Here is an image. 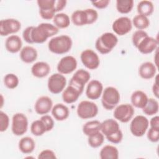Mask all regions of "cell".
I'll use <instances>...</instances> for the list:
<instances>
[{
    "label": "cell",
    "instance_id": "cell-1",
    "mask_svg": "<svg viewBox=\"0 0 159 159\" xmlns=\"http://www.w3.org/2000/svg\"><path fill=\"white\" fill-rule=\"evenodd\" d=\"M58 32V29L50 23H41L33 27L31 32V38L33 43H42L49 37H51Z\"/></svg>",
    "mask_w": 159,
    "mask_h": 159
},
{
    "label": "cell",
    "instance_id": "cell-2",
    "mask_svg": "<svg viewBox=\"0 0 159 159\" xmlns=\"http://www.w3.org/2000/svg\"><path fill=\"white\" fill-rule=\"evenodd\" d=\"M73 45L71 37L66 35H61L52 38L48 43V50L57 55L65 54L68 52Z\"/></svg>",
    "mask_w": 159,
    "mask_h": 159
},
{
    "label": "cell",
    "instance_id": "cell-3",
    "mask_svg": "<svg viewBox=\"0 0 159 159\" xmlns=\"http://www.w3.org/2000/svg\"><path fill=\"white\" fill-rule=\"evenodd\" d=\"M118 43V39L112 32H105L99 37L96 42L95 47L101 54H107L116 46Z\"/></svg>",
    "mask_w": 159,
    "mask_h": 159
},
{
    "label": "cell",
    "instance_id": "cell-4",
    "mask_svg": "<svg viewBox=\"0 0 159 159\" xmlns=\"http://www.w3.org/2000/svg\"><path fill=\"white\" fill-rule=\"evenodd\" d=\"M120 93L114 87L106 88L102 93L101 103L106 110H112L115 108L120 101Z\"/></svg>",
    "mask_w": 159,
    "mask_h": 159
},
{
    "label": "cell",
    "instance_id": "cell-5",
    "mask_svg": "<svg viewBox=\"0 0 159 159\" xmlns=\"http://www.w3.org/2000/svg\"><path fill=\"white\" fill-rule=\"evenodd\" d=\"M98 107L94 102L89 101H82L78 105L76 113L82 119H91L98 114Z\"/></svg>",
    "mask_w": 159,
    "mask_h": 159
},
{
    "label": "cell",
    "instance_id": "cell-6",
    "mask_svg": "<svg viewBox=\"0 0 159 159\" xmlns=\"http://www.w3.org/2000/svg\"><path fill=\"white\" fill-rule=\"evenodd\" d=\"M149 126V121L144 116H135L130 124V130L132 134L135 137L143 136L147 132Z\"/></svg>",
    "mask_w": 159,
    "mask_h": 159
},
{
    "label": "cell",
    "instance_id": "cell-7",
    "mask_svg": "<svg viewBox=\"0 0 159 159\" xmlns=\"http://www.w3.org/2000/svg\"><path fill=\"white\" fill-rule=\"evenodd\" d=\"M28 119L23 113H16L12 118L11 130L12 133L17 136L24 135L28 129Z\"/></svg>",
    "mask_w": 159,
    "mask_h": 159
},
{
    "label": "cell",
    "instance_id": "cell-8",
    "mask_svg": "<svg viewBox=\"0 0 159 159\" xmlns=\"http://www.w3.org/2000/svg\"><path fill=\"white\" fill-rule=\"evenodd\" d=\"M66 84V79L63 75L57 73L52 75L47 82L48 91L54 94H58L62 92Z\"/></svg>",
    "mask_w": 159,
    "mask_h": 159
},
{
    "label": "cell",
    "instance_id": "cell-9",
    "mask_svg": "<svg viewBox=\"0 0 159 159\" xmlns=\"http://www.w3.org/2000/svg\"><path fill=\"white\" fill-rule=\"evenodd\" d=\"M135 110L132 105L122 104L116 107L113 116L117 120L122 123H127L132 119Z\"/></svg>",
    "mask_w": 159,
    "mask_h": 159
},
{
    "label": "cell",
    "instance_id": "cell-10",
    "mask_svg": "<svg viewBox=\"0 0 159 159\" xmlns=\"http://www.w3.org/2000/svg\"><path fill=\"white\" fill-rule=\"evenodd\" d=\"M80 59L83 65L89 70H96L100 65L98 54L91 49L83 50L80 55Z\"/></svg>",
    "mask_w": 159,
    "mask_h": 159
},
{
    "label": "cell",
    "instance_id": "cell-11",
    "mask_svg": "<svg viewBox=\"0 0 159 159\" xmlns=\"http://www.w3.org/2000/svg\"><path fill=\"white\" fill-rule=\"evenodd\" d=\"M55 0H38L37 1L39 14L41 17L45 20L53 19L56 11L55 9Z\"/></svg>",
    "mask_w": 159,
    "mask_h": 159
},
{
    "label": "cell",
    "instance_id": "cell-12",
    "mask_svg": "<svg viewBox=\"0 0 159 159\" xmlns=\"http://www.w3.org/2000/svg\"><path fill=\"white\" fill-rule=\"evenodd\" d=\"M21 28L20 22L15 19H2L0 21V35L7 36L17 33Z\"/></svg>",
    "mask_w": 159,
    "mask_h": 159
},
{
    "label": "cell",
    "instance_id": "cell-13",
    "mask_svg": "<svg viewBox=\"0 0 159 159\" xmlns=\"http://www.w3.org/2000/svg\"><path fill=\"white\" fill-rule=\"evenodd\" d=\"M76 59L71 55L65 56L58 63L57 69L58 73L62 75L71 73L77 68Z\"/></svg>",
    "mask_w": 159,
    "mask_h": 159
},
{
    "label": "cell",
    "instance_id": "cell-14",
    "mask_svg": "<svg viewBox=\"0 0 159 159\" xmlns=\"http://www.w3.org/2000/svg\"><path fill=\"white\" fill-rule=\"evenodd\" d=\"M132 28V23L130 18L127 17H120L116 19L112 25L113 31L120 36L128 34Z\"/></svg>",
    "mask_w": 159,
    "mask_h": 159
},
{
    "label": "cell",
    "instance_id": "cell-15",
    "mask_svg": "<svg viewBox=\"0 0 159 159\" xmlns=\"http://www.w3.org/2000/svg\"><path fill=\"white\" fill-rule=\"evenodd\" d=\"M91 78L90 73L84 70H78L71 77L69 84L74 86L83 92L85 84L89 81Z\"/></svg>",
    "mask_w": 159,
    "mask_h": 159
},
{
    "label": "cell",
    "instance_id": "cell-16",
    "mask_svg": "<svg viewBox=\"0 0 159 159\" xmlns=\"http://www.w3.org/2000/svg\"><path fill=\"white\" fill-rule=\"evenodd\" d=\"M102 92L103 85L99 81L93 80L88 83L86 89V95L88 99L96 100L101 97Z\"/></svg>",
    "mask_w": 159,
    "mask_h": 159
},
{
    "label": "cell",
    "instance_id": "cell-17",
    "mask_svg": "<svg viewBox=\"0 0 159 159\" xmlns=\"http://www.w3.org/2000/svg\"><path fill=\"white\" fill-rule=\"evenodd\" d=\"M53 107V102L50 98L47 96H42L39 98L35 102L34 109L39 115L48 114Z\"/></svg>",
    "mask_w": 159,
    "mask_h": 159
},
{
    "label": "cell",
    "instance_id": "cell-18",
    "mask_svg": "<svg viewBox=\"0 0 159 159\" xmlns=\"http://www.w3.org/2000/svg\"><path fill=\"white\" fill-rule=\"evenodd\" d=\"M158 41L156 39L147 36L138 45L137 48L142 54H149L158 48Z\"/></svg>",
    "mask_w": 159,
    "mask_h": 159
},
{
    "label": "cell",
    "instance_id": "cell-19",
    "mask_svg": "<svg viewBox=\"0 0 159 159\" xmlns=\"http://www.w3.org/2000/svg\"><path fill=\"white\" fill-rule=\"evenodd\" d=\"M120 130L119 123L112 119H108L101 122V132L107 138L116 134Z\"/></svg>",
    "mask_w": 159,
    "mask_h": 159
},
{
    "label": "cell",
    "instance_id": "cell-20",
    "mask_svg": "<svg viewBox=\"0 0 159 159\" xmlns=\"http://www.w3.org/2000/svg\"><path fill=\"white\" fill-rule=\"evenodd\" d=\"M82 93L83 91L69 84L66 88L63 91L61 97L63 102L66 104H71L76 102Z\"/></svg>",
    "mask_w": 159,
    "mask_h": 159
},
{
    "label": "cell",
    "instance_id": "cell-21",
    "mask_svg": "<svg viewBox=\"0 0 159 159\" xmlns=\"http://www.w3.org/2000/svg\"><path fill=\"white\" fill-rule=\"evenodd\" d=\"M157 68L153 63L146 61L140 65L139 68V75L144 80H150L156 75Z\"/></svg>",
    "mask_w": 159,
    "mask_h": 159
},
{
    "label": "cell",
    "instance_id": "cell-22",
    "mask_svg": "<svg viewBox=\"0 0 159 159\" xmlns=\"http://www.w3.org/2000/svg\"><path fill=\"white\" fill-rule=\"evenodd\" d=\"M22 42L21 39L16 35L9 36L5 42V47L7 52L16 53L21 50Z\"/></svg>",
    "mask_w": 159,
    "mask_h": 159
},
{
    "label": "cell",
    "instance_id": "cell-23",
    "mask_svg": "<svg viewBox=\"0 0 159 159\" xmlns=\"http://www.w3.org/2000/svg\"><path fill=\"white\" fill-rule=\"evenodd\" d=\"M50 72V65L45 61H38L35 63L31 67L32 75L37 78H43L47 76Z\"/></svg>",
    "mask_w": 159,
    "mask_h": 159
},
{
    "label": "cell",
    "instance_id": "cell-24",
    "mask_svg": "<svg viewBox=\"0 0 159 159\" xmlns=\"http://www.w3.org/2000/svg\"><path fill=\"white\" fill-rule=\"evenodd\" d=\"M52 114L54 119L58 121L66 120L70 115L68 107L63 104L57 103L52 109Z\"/></svg>",
    "mask_w": 159,
    "mask_h": 159
},
{
    "label": "cell",
    "instance_id": "cell-25",
    "mask_svg": "<svg viewBox=\"0 0 159 159\" xmlns=\"http://www.w3.org/2000/svg\"><path fill=\"white\" fill-rule=\"evenodd\" d=\"M148 99V96L145 93L141 90H137L132 94L130 101L133 106L137 108L143 109L146 105Z\"/></svg>",
    "mask_w": 159,
    "mask_h": 159
},
{
    "label": "cell",
    "instance_id": "cell-26",
    "mask_svg": "<svg viewBox=\"0 0 159 159\" xmlns=\"http://www.w3.org/2000/svg\"><path fill=\"white\" fill-rule=\"evenodd\" d=\"M38 53L37 50L31 46L23 47L20 52V58L25 63H31L37 58Z\"/></svg>",
    "mask_w": 159,
    "mask_h": 159
},
{
    "label": "cell",
    "instance_id": "cell-27",
    "mask_svg": "<svg viewBox=\"0 0 159 159\" xmlns=\"http://www.w3.org/2000/svg\"><path fill=\"white\" fill-rule=\"evenodd\" d=\"M19 149L24 154L31 153L35 148L34 140L30 137H22L19 142Z\"/></svg>",
    "mask_w": 159,
    "mask_h": 159
},
{
    "label": "cell",
    "instance_id": "cell-28",
    "mask_svg": "<svg viewBox=\"0 0 159 159\" xmlns=\"http://www.w3.org/2000/svg\"><path fill=\"white\" fill-rule=\"evenodd\" d=\"M73 24L76 26L88 25V18L86 10H76L74 11L71 17Z\"/></svg>",
    "mask_w": 159,
    "mask_h": 159
},
{
    "label": "cell",
    "instance_id": "cell-29",
    "mask_svg": "<svg viewBox=\"0 0 159 159\" xmlns=\"http://www.w3.org/2000/svg\"><path fill=\"white\" fill-rule=\"evenodd\" d=\"M99 157L101 159H118V149L111 145H105L99 152Z\"/></svg>",
    "mask_w": 159,
    "mask_h": 159
},
{
    "label": "cell",
    "instance_id": "cell-30",
    "mask_svg": "<svg viewBox=\"0 0 159 159\" xmlns=\"http://www.w3.org/2000/svg\"><path fill=\"white\" fill-rule=\"evenodd\" d=\"M137 10L139 14L148 17L152 15L154 10L153 3L150 1L143 0L140 1L137 6Z\"/></svg>",
    "mask_w": 159,
    "mask_h": 159
},
{
    "label": "cell",
    "instance_id": "cell-31",
    "mask_svg": "<svg viewBox=\"0 0 159 159\" xmlns=\"http://www.w3.org/2000/svg\"><path fill=\"white\" fill-rule=\"evenodd\" d=\"M101 124L99 120H93L85 123L83 126V132L86 136H89L101 131Z\"/></svg>",
    "mask_w": 159,
    "mask_h": 159
},
{
    "label": "cell",
    "instance_id": "cell-32",
    "mask_svg": "<svg viewBox=\"0 0 159 159\" xmlns=\"http://www.w3.org/2000/svg\"><path fill=\"white\" fill-rule=\"evenodd\" d=\"M53 22L58 29L66 28L70 24V17L65 13H58L55 14L53 19Z\"/></svg>",
    "mask_w": 159,
    "mask_h": 159
},
{
    "label": "cell",
    "instance_id": "cell-33",
    "mask_svg": "<svg viewBox=\"0 0 159 159\" xmlns=\"http://www.w3.org/2000/svg\"><path fill=\"white\" fill-rule=\"evenodd\" d=\"M158 102L154 98H148L146 105L142 109V111L147 116H153L158 113Z\"/></svg>",
    "mask_w": 159,
    "mask_h": 159
},
{
    "label": "cell",
    "instance_id": "cell-34",
    "mask_svg": "<svg viewBox=\"0 0 159 159\" xmlns=\"http://www.w3.org/2000/svg\"><path fill=\"white\" fill-rule=\"evenodd\" d=\"M134 7L133 0H117L116 1V9L121 14L130 12Z\"/></svg>",
    "mask_w": 159,
    "mask_h": 159
},
{
    "label": "cell",
    "instance_id": "cell-35",
    "mask_svg": "<svg viewBox=\"0 0 159 159\" xmlns=\"http://www.w3.org/2000/svg\"><path fill=\"white\" fill-rule=\"evenodd\" d=\"M104 141V135L101 132H96L88 136V142L92 148H98L102 145Z\"/></svg>",
    "mask_w": 159,
    "mask_h": 159
},
{
    "label": "cell",
    "instance_id": "cell-36",
    "mask_svg": "<svg viewBox=\"0 0 159 159\" xmlns=\"http://www.w3.org/2000/svg\"><path fill=\"white\" fill-rule=\"evenodd\" d=\"M30 132L35 136H41L47 132L45 124L40 119L32 122L30 125Z\"/></svg>",
    "mask_w": 159,
    "mask_h": 159
},
{
    "label": "cell",
    "instance_id": "cell-37",
    "mask_svg": "<svg viewBox=\"0 0 159 159\" xmlns=\"http://www.w3.org/2000/svg\"><path fill=\"white\" fill-rule=\"evenodd\" d=\"M132 23L139 30L145 29L150 25V21L147 17L140 14L135 16L133 18Z\"/></svg>",
    "mask_w": 159,
    "mask_h": 159
},
{
    "label": "cell",
    "instance_id": "cell-38",
    "mask_svg": "<svg viewBox=\"0 0 159 159\" xmlns=\"http://www.w3.org/2000/svg\"><path fill=\"white\" fill-rule=\"evenodd\" d=\"M4 84L9 89H12L16 88L19 83L18 77L14 73H8L4 77Z\"/></svg>",
    "mask_w": 159,
    "mask_h": 159
},
{
    "label": "cell",
    "instance_id": "cell-39",
    "mask_svg": "<svg viewBox=\"0 0 159 159\" xmlns=\"http://www.w3.org/2000/svg\"><path fill=\"white\" fill-rule=\"evenodd\" d=\"M148 34L143 30H136L132 36V42L134 47H137L139 43L147 36Z\"/></svg>",
    "mask_w": 159,
    "mask_h": 159
},
{
    "label": "cell",
    "instance_id": "cell-40",
    "mask_svg": "<svg viewBox=\"0 0 159 159\" xmlns=\"http://www.w3.org/2000/svg\"><path fill=\"white\" fill-rule=\"evenodd\" d=\"M148 140L152 142H157L159 140V127H150L147 134Z\"/></svg>",
    "mask_w": 159,
    "mask_h": 159
},
{
    "label": "cell",
    "instance_id": "cell-41",
    "mask_svg": "<svg viewBox=\"0 0 159 159\" xmlns=\"http://www.w3.org/2000/svg\"><path fill=\"white\" fill-rule=\"evenodd\" d=\"M9 125V116L3 111H0V131L1 132H5Z\"/></svg>",
    "mask_w": 159,
    "mask_h": 159
},
{
    "label": "cell",
    "instance_id": "cell-42",
    "mask_svg": "<svg viewBox=\"0 0 159 159\" xmlns=\"http://www.w3.org/2000/svg\"><path fill=\"white\" fill-rule=\"evenodd\" d=\"M40 119L42 120V122L45 124L47 132L50 131L53 129L54 127V120L51 116L47 114L43 115L40 117Z\"/></svg>",
    "mask_w": 159,
    "mask_h": 159
},
{
    "label": "cell",
    "instance_id": "cell-43",
    "mask_svg": "<svg viewBox=\"0 0 159 159\" xmlns=\"http://www.w3.org/2000/svg\"><path fill=\"white\" fill-rule=\"evenodd\" d=\"M88 18V25L94 23L98 18V12L92 8H88L85 9Z\"/></svg>",
    "mask_w": 159,
    "mask_h": 159
},
{
    "label": "cell",
    "instance_id": "cell-44",
    "mask_svg": "<svg viewBox=\"0 0 159 159\" xmlns=\"http://www.w3.org/2000/svg\"><path fill=\"white\" fill-rule=\"evenodd\" d=\"M39 159H55L57 157L53 151L49 149H46L42 150L38 155Z\"/></svg>",
    "mask_w": 159,
    "mask_h": 159
},
{
    "label": "cell",
    "instance_id": "cell-45",
    "mask_svg": "<svg viewBox=\"0 0 159 159\" xmlns=\"http://www.w3.org/2000/svg\"><path fill=\"white\" fill-rule=\"evenodd\" d=\"M34 26H29L26 27L22 32V37L24 40L28 43H33L31 38V32Z\"/></svg>",
    "mask_w": 159,
    "mask_h": 159
},
{
    "label": "cell",
    "instance_id": "cell-46",
    "mask_svg": "<svg viewBox=\"0 0 159 159\" xmlns=\"http://www.w3.org/2000/svg\"><path fill=\"white\" fill-rule=\"evenodd\" d=\"M92 4L93 6L98 9H104L107 7L110 3V1L109 0H100V1H91Z\"/></svg>",
    "mask_w": 159,
    "mask_h": 159
},
{
    "label": "cell",
    "instance_id": "cell-47",
    "mask_svg": "<svg viewBox=\"0 0 159 159\" xmlns=\"http://www.w3.org/2000/svg\"><path fill=\"white\" fill-rule=\"evenodd\" d=\"M66 3L67 1L66 0H55V9L56 12L62 11L65 7Z\"/></svg>",
    "mask_w": 159,
    "mask_h": 159
},
{
    "label": "cell",
    "instance_id": "cell-48",
    "mask_svg": "<svg viewBox=\"0 0 159 159\" xmlns=\"http://www.w3.org/2000/svg\"><path fill=\"white\" fill-rule=\"evenodd\" d=\"M150 127H159V117L158 116H155L153 117L149 122Z\"/></svg>",
    "mask_w": 159,
    "mask_h": 159
},
{
    "label": "cell",
    "instance_id": "cell-49",
    "mask_svg": "<svg viewBox=\"0 0 159 159\" xmlns=\"http://www.w3.org/2000/svg\"><path fill=\"white\" fill-rule=\"evenodd\" d=\"M158 89H159V88H158V81H157V76L155 81L152 86V92L157 98H158Z\"/></svg>",
    "mask_w": 159,
    "mask_h": 159
},
{
    "label": "cell",
    "instance_id": "cell-50",
    "mask_svg": "<svg viewBox=\"0 0 159 159\" xmlns=\"http://www.w3.org/2000/svg\"><path fill=\"white\" fill-rule=\"evenodd\" d=\"M1 100H2V102H1V108L2 107V105H3V97H2V95H1Z\"/></svg>",
    "mask_w": 159,
    "mask_h": 159
}]
</instances>
